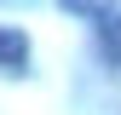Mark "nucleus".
Masks as SVG:
<instances>
[{
	"label": "nucleus",
	"mask_w": 121,
	"mask_h": 115,
	"mask_svg": "<svg viewBox=\"0 0 121 115\" xmlns=\"http://www.w3.org/2000/svg\"><path fill=\"white\" fill-rule=\"evenodd\" d=\"M0 69H6V75H23V69H29V35H23V29H6V23H0Z\"/></svg>",
	"instance_id": "obj_1"
},
{
	"label": "nucleus",
	"mask_w": 121,
	"mask_h": 115,
	"mask_svg": "<svg viewBox=\"0 0 121 115\" xmlns=\"http://www.w3.org/2000/svg\"><path fill=\"white\" fill-rule=\"evenodd\" d=\"M104 40H110V52H121V17H115V12L104 17Z\"/></svg>",
	"instance_id": "obj_3"
},
{
	"label": "nucleus",
	"mask_w": 121,
	"mask_h": 115,
	"mask_svg": "<svg viewBox=\"0 0 121 115\" xmlns=\"http://www.w3.org/2000/svg\"><path fill=\"white\" fill-rule=\"evenodd\" d=\"M64 12H81V17H110V6L115 0H58Z\"/></svg>",
	"instance_id": "obj_2"
}]
</instances>
